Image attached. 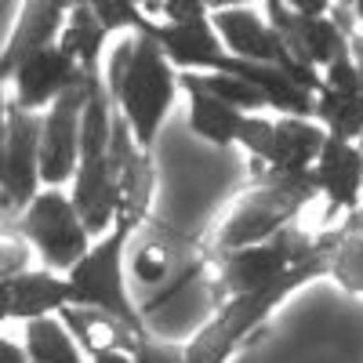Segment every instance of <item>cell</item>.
<instances>
[{
	"label": "cell",
	"instance_id": "d4e9b609",
	"mask_svg": "<svg viewBox=\"0 0 363 363\" xmlns=\"http://www.w3.org/2000/svg\"><path fill=\"white\" fill-rule=\"evenodd\" d=\"M33 247L26 244L22 236L15 233H4V247H0V280H11V277H22L29 272V262H33Z\"/></svg>",
	"mask_w": 363,
	"mask_h": 363
},
{
	"label": "cell",
	"instance_id": "4fadbf2b",
	"mask_svg": "<svg viewBox=\"0 0 363 363\" xmlns=\"http://www.w3.org/2000/svg\"><path fill=\"white\" fill-rule=\"evenodd\" d=\"M69 8L73 4H66V0H29V4H18V18L11 26L4 48H0V77L11 80L22 62H29L33 55L62 40Z\"/></svg>",
	"mask_w": 363,
	"mask_h": 363
},
{
	"label": "cell",
	"instance_id": "e0dca14e",
	"mask_svg": "<svg viewBox=\"0 0 363 363\" xmlns=\"http://www.w3.org/2000/svg\"><path fill=\"white\" fill-rule=\"evenodd\" d=\"M327 131L316 120H298V116H280L277 120V142H272V157H269V171L277 174H313L323 145H327Z\"/></svg>",
	"mask_w": 363,
	"mask_h": 363
},
{
	"label": "cell",
	"instance_id": "484cf974",
	"mask_svg": "<svg viewBox=\"0 0 363 363\" xmlns=\"http://www.w3.org/2000/svg\"><path fill=\"white\" fill-rule=\"evenodd\" d=\"M138 363H189V359H186V345L164 342V338H157V335H145V338H142Z\"/></svg>",
	"mask_w": 363,
	"mask_h": 363
},
{
	"label": "cell",
	"instance_id": "3957f363",
	"mask_svg": "<svg viewBox=\"0 0 363 363\" xmlns=\"http://www.w3.org/2000/svg\"><path fill=\"white\" fill-rule=\"evenodd\" d=\"M320 277H327L323 244H320V255L309 265L291 269L287 277H280L277 284H269V287H262L255 294H240V298L222 301V306L215 309V316H211L189 342H182L186 345V359L189 363H229L240 349L247 345V338L255 335V327H262L272 316V309L284 306L298 287H306V284H313Z\"/></svg>",
	"mask_w": 363,
	"mask_h": 363
},
{
	"label": "cell",
	"instance_id": "9c48e42d",
	"mask_svg": "<svg viewBox=\"0 0 363 363\" xmlns=\"http://www.w3.org/2000/svg\"><path fill=\"white\" fill-rule=\"evenodd\" d=\"M91 99V80L73 87L62 102L44 113L40 131V182L44 189H66L80 171V124Z\"/></svg>",
	"mask_w": 363,
	"mask_h": 363
},
{
	"label": "cell",
	"instance_id": "277c9868",
	"mask_svg": "<svg viewBox=\"0 0 363 363\" xmlns=\"http://www.w3.org/2000/svg\"><path fill=\"white\" fill-rule=\"evenodd\" d=\"M320 255V233H309L301 225H291L277 233L265 244L244 247V251H215V284H211V306H222L229 298L255 294L269 284L287 277L291 269L309 265Z\"/></svg>",
	"mask_w": 363,
	"mask_h": 363
},
{
	"label": "cell",
	"instance_id": "30bf717a",
	"mask_svg": "<svg viewBox=\"0 0 363 363\" xmlns=\"http://www.w3.org/2000/svg\"><path fill=\"white\" fill-rule=\"evenodd\" d=\"M316 124L338 142L363 138V55L345 51L323 73V87L316 95Z\"/></svg>",
	"mask_w": 363,
	"mask_h": 363
},
{
	"label": "cell",
	"instance_id": "83f0119b",
	"mask_svg": "<svg viewBox=\"0 0 363 363\" xmlns=\"http://www.w3.org/2000/svg\"><path fill=\"white\" fill-rule=\"evenodd\" d=\"M352 11H356V22H359V29H363V0H356Z\"/></svg>",
	"mask_w": 363,
	"mask_h": 363
},
{
	"label": "cell",
	"instance_id": "2e32d148",
	"mask_svg": "<svg viewBox=\"0 0 363 363\" xmlns=\"http://www.w3.org/2000/svg\"><path fill=\"white\" fill-rule=\"evenodd\" d=\"M327 280H335L345 294L363 298V207L342 218V225L320 233Z\"/></svg>",
	"mask_w": 363,
	"mask_h": 363
},
{
	"label": "cell",
	"instance_id": "44dd1931",
	"mask_svg": "<svg viewBox=\"0 0 363 363\" xmlns=\"http://www.w3.org/2000/svg\"><path fill=\"white\" fill-rule=\"evenodd\" d=\"M203 91H211L215 99H222L225 106L240 109V113H265L269 109V99L262 95V91L247 80H240V77H229V73H189Z\"/></svg>",
	"mask_w": 363,
	"mask_h": 363
},
{
	"label": "cell",
	"instance_id": "7a4b0ae2",
	"mask_svg": "<svg viewBox=\"0 0 363 363\" xmlns=\"http://www.w3.org/2000/svg\"><path fill=\"white\" fill-rule=\"evenodd\" d=\"M247 167H251L247 189L240 193V200L233 203V211L211 240V247L222 255L265 244L277 233L298 225L301 211L320 196L316 174H277L262 160H247Z\"/></svg>",
	"mask_w": 363,
	"mask_h": 363
},
{
	"label": "cell",
	"instance_id": "9a60e30c",
	"mask_svg": "<svg viewBox=\"0 0 363 363\" xmlns=\"http://www.w3.org/2000/svg\"><path fill=\"white\" fill-rule=\"evenodd\" d=\"M320 196H327L330 215H352L363 207V149L359 142L327 138L323 153L313 167Z\"/></svg>",
	"mask_w": 363,
	"mask_h": 363
},
{
	"label": "cell",
	"instance_id": "4316f807",
	"mask_svg": "<svg viewBox=\"0 0 363 363\" xmlns=\"http://www.w3.org/2000/svg\"><path fill=\"white\" fill-rule=\"evenodd\" d=\"M0 363H33V359H29L26 345H18V342L4 338V345H0Z\"/></svg>",
	"mask_w": 363,
	"mask_h": 363
},
{
	"label": "cell",
	"instance_id": "7402d4cb",
	"mask_svg": "<svg viewBox=\"0 0 363 363\" xmlns=\"http://www.w3.org/2000/svg\"><path fill=\"white\" fill-rule=\"evenodd\" d=\"M142 15L157 26H193L200 18H211V4H200V0H145Z\"/></svg>",
	"mask_w": 363,
	"mask_h": 363
},
{
	"label": "cell",
	"instance_id": "ba28073f",
	"mask_svg": "<svg viewBox=\"0 0 363 363\" xmlns=\"http://www.w3.org/2000/svg\"><path fill=\"white\" fill-rule=\"evenodd\" d=\"M262 11L269 26L284 37L287 55L298 66L327 73L349 51V40L330 18L327 0H269Z\"/></svg>",
	"mask_w": 363,
	"mask_h": 363
},
{
	"label": "cell",
	"instance_id": "5b68a950",
	"mask_svg": "<svg viewBox=\"0 0 363 363\" xmlns=\"http://www.w3.org/2000/svg\"><path fill=\"white\" fill-rule=\"evenodd\" d=\"M4 233L22 236L29 247L37 251L40 269H51L58 277H69V272L91 255L95 240H91L77 203L69 200L66 189H44L33 203H29L18 222H11Z\"/></svg>",
	"mask_w": 363,
	"mask_h": 363
},
{
	"label": "cell",
	"instance_id": "d6986e66",
	"mask_svg": "<svg viewBox=\"0 0 363 363\" xmlns=\"http://www.w3.org/2000/svg\"><path fill=\"white\" fill-rule=\"evenodd\" d=\"M106 40H109V33H106V26L95 15V4H91V0H77V4L69 8V18H66V29H62L58 48H62L73 62L84 69L87 80H102Z\"/></svg>",
	"mask_w": 363,
	"mask_h": 363
},
{
	"label": "cell",
	"instance_id": "52a82bcc",
	"mask_svg": "<svg viewBox=\"0 0 363 363\" xmlns=\"http://www.w3.org/2000/svg\"><path fill=\"white\" fill-rule=\"evenodd\" d=\"M40 131L44 113H22L11 99H4L0 116V211L4 222H18V215L44 193L40 182Z\"/></svg>",
	"mask_w": 363,
	"mask_h": 363
},
{
	"label": "cell",
	"instance_id": "8992f818",
	"mask_svg": "<svg viewBox=\"0 0 363 363\" xmlns=\"http://www.w3.org/2000/svg\"><path fill=\"white\" fill-rule=\"evenodd\" d=\"M131 229H113L109 236L95 240L91 255L69 272L73 284V306L84 309H102L109 316H120L128 327H135L138 335H149V323L135 306L131 280H128V244Z\"/></svg>",
	"mask_w": 363,
	"mask_h": 363
},
{
	"label": "cell",
	"instance_id": "cb8c5ba5",
	"mask_svg": "<svg viewBox=\"0 0 363 363\" xmlns=\"http://www.w3.org/2000/svg\"><path fill=\"white\" fill-rule=\"evenodd\" d=\"M95 4V15L99 22L106 26V33H120V29H142L145 15H142V4H131V0H91Z\"/></svg>",
	"mask_w": 363,
	"mask_h": 363
},
{
	"label": "cell",
	"instance_id": "8fae6325",
	"mask_svg": "<svg viewBox=\"0 0 363 363\" xmlns=\"http://www.w3.org/2000/svg\"><path fill=\"white\" fill-rule=\"evenodd\" d=\"M211 26H215L218 40L225 44L233 58L258 62V66H277V69L291 58L284 37L269 26L265 11L251 4H211Z\"/></svg>",
	"mask_w": 363,
	"mask_h": 363
},
{
	"label": "cell",
	"instance_id": "5bb4252c",
	"mask_svg": "<svg viewBox=\"0 0 363 363\" xmlns=\"http://www.w3.org/2000/svg\"><path fill=\"white\" fill-rule=\"evenodd\" d=\"M66 306H73V284L51 269H29L22 277L0 280L4 320H22V327L44 316H58Z\"/></svg>",
	"mask_w": 363,
	"mask_h": 363
},
{
	"label": "cell",
	"instance_id": "ffe728a7",
	"mask_svg": "<svg viewBox=\"0 0 363 363\" xmlns=\"http://www.w3.org/2000/svg\"><path fill=\"white\" fill-rule=\"evenodd\" d=\"M22 345L33 363H87V356L80 352L73 330L58 320V316H44L26 323L22 330Z\"/></svg>",
	"mask_w": 363,
	"mask_h": 363
},
{
	"label": "cell",
	"instance_id": "6da1fadb",
	"mask_svg": "<svg viewBox=\"0 0 363 363\" xmlns=\"http://www.w3.org/2000/svg\"><path fill=\"white\" fill-rule=\"evenodd\" d=\"M102 80L116 109L124 113L135 142L145 153H153L160 128L182 91V73L171 66L164 48L145 33L116 40V48L106 55Z\"/></svg>",
	"mask_w": 363,
	"mask_h": 363
},
{
	"label": "cell",
	"instance_id": "ac0fdd59",
	"mask_svg": "<svg viewBox=\"0 0 363 363\" xmlns=\"http://www.w3.org/2000/svg\"><path fill=\"white\" fill-rule=\"evenodd\" d=\"M182 91H186V99H189V128H193L203 142L218 145V149L236 145L247 113H240V109L225 106L222 99H215V95H211V91H203L189 73H182Z\"/></svg>",
	"mask_w": 363,
	"mask_h": 363
},
{
	"label": "cell",
	"instance_id": "7c38bea8",
	"mask_svg": "<svg viewBox=\"0 0 363 363\" xmlns=\"http://www.w3.org/2000/svg\"><path fill=\"white\" fill-rule=\"evenodd\" d=\"M8 84H11L8 99L22 113H48L55 102H62L73 87L87 84V77H84V69L73 62V58L55 44V48L33 55L29 62H22L18 73Z\"/></svg>",
	"mask_w": 363,
	"mask_h": 363
},
{
	"label": "cell",
	"instance_id": "f1b7e54d",
	"mask_svg": "<svg viewBox=\"0 0 363 363\" xmlns=\"http://www.w3.org/2000/svg\"><path fill=\"white\" fill-rule=\"evenodd\" d=\"M359 149H363V138H359Z\"/></svg>",
	"mask_w": 363,
	"mask_h": 363
},
{
	"label": "cell",
	"instance_id": "603a6c76",
	"mask_svg": "<svg viewBox=\"0 0 363 363\" xmlns=\"http://www.w3.org/2000/svg\"><path fill=\"white\" fill-rule=\"evenodd\" d=\"M272 142H277V120H269L265 113H251V116H244V128H240L236 145L247 153V160H262V164H269V157H272Z\"/></svg>",
	"mask_w": 363,
	"mask_h": 363
}]
</instances>
